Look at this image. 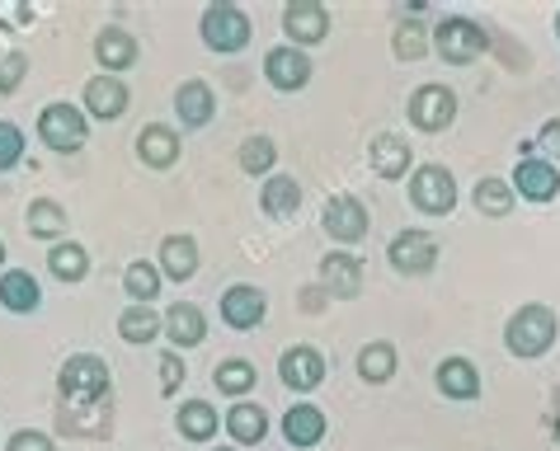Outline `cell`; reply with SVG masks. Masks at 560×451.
I'll list each match as a JSON object with an SVG mask.
<instances>
[{
	"mask_svg": "<svg viewBox=\"0 0 560 451\" xmlns=\"http://www.w3.org/2000/svg\"><path fill=\"white\" fill-rule=\"evenodd\" d=\"M560 339V316L547 306V301H527L509 316L504 324V344L513 357H523V363H533V357H547L551 344Z\"/></svg>",
	"mask_w": 560,
	"mask_h": 451,
	"instance_id": "1",
	"label": "cell"
},
{
	"mask_svg": "<svg viewBox=\"0 0 560 451\" xmlns=\"http://www.w3.org/2000/svg\"><path fill=\"white\" fill-rule=\"evenodd\" d=\"M57 391H61V404H108V395H114L108 363L95 353H71L57 371Z\"/></svg>",
	"mask_w": 560,
	"mask_h": 451,
	"instance_id": "2",
	"label": "cell"
},
{
	"mask_svg": "<svg viewBox=\"0 0 560 451\" xmlns=\"http://www.w3.org/2000/svg\"><path fill=\"white\" fill-rule=\"evenodd\" d=\"M38 142L48 146V151H57V155H75V151L90 142V118H85V108L71 104V99L43 104V114H38Z\"/></svg>",
	"mask_w": 560,
	"mask_h": 451,
	"instance_id": "3",
	"label": "cell"
},
{
	"mask_svg": "<svg viewBox=\"0 0 560 451\" xmlns=\"http://www.w3.org/2000/svg\"><path fill=\"white\" fill-rule=\"evenodd\" d=\"M198 38H203L208 52L231 57V52H245V48H250L255 24H250V14H245L241 5H208L203 20H198Z\"/></svg>",
	"mask_w": 560,
	"mask_h": 451,
	"instance_id": "4",
	"label": "cell"
},
{
	"mask_svg": "<svg viewBox=\"0 0 560 451\" xmlns=\"http://www.w3.org/2000/svg\"><path fill=\"white\" fill-rule=\"evenodd\" d=\"M486 48H490L486 28L476 20H466V14H447V20H439V28H433V52H439L447 67H471Z\"/></svg>",
	"mask_w": 560,
	"mask_h": 451,
	"instance_id": "5",
	"label": "cell"
},
{
	"mask_svg": "<svg viewBox=\"0 0 560 451\" xmlns=\"http://www.w3.org/2000/svg\"><path fill=\"white\" fill-rule=\"evenodd\" d=\"M410 202L424 216H447V212L457 207V179H453V169L439 165V161L419 165L415 175H410Z\"/></svg>",
	"mask_w": 560,
	"mask_h": 451,
	"instance_id": "6",
	"label": "cell"
},
{
	"mask_svg": "<svg viewBox=\"0 0 560 451\" xmlns=\"http://www.w3.org/2000/svg\"><path fill=\"white\" fill-rule=\"evenodd\" d=\"M406 114H410V128L415 132H447L457 122V95L447 85H419L410 104H406Z\"/></svg>",
	"mask_w": 560,
	"mask_h": 451,
	"instance_id": "7",
	"label": "cell"
},
{
	"mask_svg": "<svg viewBox=\"0 0 560 451\" xmlns=\"http://www.w3.org/2000/svg\"><path fill=\"white\" fill-rule=\"evenodd\" d=\"M386 263L406 277H424V273L439 269V240L419 226H406L392 245H386Z\"/></svg>",
	"mask_w": 560,
	"mask_h": 451,
	"instance_id": "8",
	"label": "cell"
},
{
	"mask_svg": "<svg viewBox=\"0 0 560 451\" xmlns=\"http://www.w3.org/2000/svg\"><path fill=\"white\" fill-rule=\"evenodd\" d=\"M509 183L523 202H537L541 207V202H551L560 193V169H556V161H547V155H533V146H523Z\"/></svg>",
	"mask_w": 560,
	"mask_h": 451,
	"instance_id": "9",
	"label": "cell"
},
{
	"mask_svg": "<svg viewBox=\"0 0 560 451\" xmlns=\"http://www.w3.org/2000/svg\"><path fill=\"white\" fill-rule=\"evenodd\" d=\"M320 226H325V236H330L335 245H358L368 236V226H372L368 202L353 198V193H335L330 202H325V212H320Z\"/></svg>",
	"mask_w": 560,
	"mask_h": 451,
	"instance_id": "10",
	"label": "cell"
},
{
	"mask_svg": "<svg viewBox=\"0 0 560 451\" xmlns=\"http://www.w3.org/2000/svg\"><path fill=\"white\" fill-rule=\"evenodd\" d=\"M264 81L283 90V95H298V90L311 85V57L302 48H292V43H278V48L264 52Z\"/></svg>",
	"mask_w": 560,
	"mask_h": 451,
	"instance_id": "11",
	"label": "cell"
},
{
	"mask_svg": "<svg viewBox=\"0 0 560 451\" xmlns=\"http://www.w3.org/2000/svg\"><path fill=\"white\" fill-rule=\"evenodd\" d=\"M264 320H269V297H264L255 283H231L222 292V324L250 334V330H259Z\"/></svg>",
	"mask_w": 560,
	"mask_h": 451,
	"instance_id": "12",
	"label": "cell"
},
{
	"mask_svg": "<svg viewBox=\"0 0 560 451\" xmlns=\"http://www.w3.org/2000/svg\"><path fill=\"white\" fill-rule=\"evenodd\" d=\"M320 292L330 301H353L363 292V259L349 250H330L320 259Z\"/></svg>",
	"mask_w": 560,
	"mask_h": 451,
	"instance_id": "13",
	"label": "cell"
},
{
	"mask_svg": "<svg viewBox=\"0 0 560 451\" xmlns=\"http://www.w3.org/2000/svg\"><path fill=\"white\" fill-rule=\"evenodd\" d=\"M128 81H118V75H90L85 81V95H81V108H85V118L90 122H114V118H122L128 114Z\"/></svg>",
	"mask_w": 560,
	"mask_h": 451,
	"instance_id": "14",
	"label": "cell"
},
{
	"mask_svg": "<svg viewBox=\"0 0 560 451\" xmlns=\"http://www.w3.org/2000/svg\"><path fill=\"white\" fill-rule=\"evenodd\" d=\"M283 34L292 48H311V43H325L330 34V10L320 0H298V5H283Z\"/></svg>",
	"mask_w": 560,
	"mask_h": 451,
	"instance_id": "15",
	"label": "cell"
},
{
	"mask_svg": "<svg viewBox=\"0 0 560 451\" xmlns=\"http://www.w3.org/2000/svg\"><path fill=\"white\" fill-rule=\"evenodd\" d=\"M278 381L298 395H311L325 381V357L316 348H306V344H292L283 357H278Z\"/></svg>",
	"mask_w": 560,
	"mask_h": 451,
	"instance_id": "16",
	"label": "cell"
},
{
	"mask_svg": "<svg viewBox=\"0 0 560 451\" xmlns=\"http://www.w3.org/2000/svg\"><path fill=\"white\" fill-rule=\"evenodd\" d=\"M410 161H415V151L410 142L400 132H377L368 142V165H372V175L386 179V183H396V179H406L410 175Z\"/></svg>",
	"mask_w": 560,
	"mask_h": 451,
	"instance_id": "17",
	"label": "cell"
},
{
	"mask_svg": "<svg viewBox=\"0 0 560 451\" xmlns=\"http://www.w3.org/2000/svg\"><path fill=\"white\" fill-rule=\"evenodd\" d=\"M137 57H142V48H137V38L128 34V28L108 24L95 34V61L104 75H122L128 67H137Z\"/></svg>",
	"mask_w": 560,
	"mask_h": 451,
	"instance_id": "18",
	"label": "cell"
},
{
	"mask_svg": "<svg viewBox=\"0 0 560 451\" xmlns=\"http://www.w3.org/2000/svg\"><path fill=\"white\" fill-rule=\"evenodd\" d=\"M325 432H330V418H325L320 404L302 400V404H292V410L283 414V438H288L292 447H302V451H306V447H320Z\"/></svg>",
	"mask_w": 560,
	"mask_h": 451,
	"instance_id": "19",
	"label": "cell"
},
{
	"mask_svg": "<svg viewBox=\"0 0 560 451\" xmlns=\"http://www.w3.org/2000/svg\"><path fill=\"white\" fill-rule=\"evenodd\" d=\"M433 381H439V391L447 400H480V391H486L480 367L471 363V357H443L439 371H433Z\"/></svg>",
	"mask_w": 560,
	"mask_h": 451,
	"instance_id": "20",
	"label": "cell"
},
{
	"mask_svg": "<svg viewBox=\"0 0 560 451\" xmlns=\"http://www.w3.org/2000/svg\"><path fill=\"white\" fill-rule=\"evenodd\" d=\"M137 161L147 169H170L179 161V132L170 128V122H147V128L137 132Z\"/></svg>",
	"mask_w": 560,
	"mask_h": 451,
	"instance_id": "21",
	"label": "cell"
},
{
	"mask_svg": "<svg viewBox=\"0 0 560 451\" xmlns=\"http://www.w3.org/2000/svg\"><path fill=\"white\" fill-rule=\"evenodd\" d=\"M222 424L231 432V447H259L269 438V414H264V404H255V400H236Z\"/></svg>",
	"mask_w": 560,
	"mask_h": 451,
	"instance_id": "22",
	"label": "cell"
},
{
	"mask_svg": "<svg viewBox=\"0 0 560 451\" xmlns=\"http://www.w3.org/2000/svg\"><path fill=\"white\" fill-rule=\"evenodd\" d=\"M175 114H179V122H184L189 132L208 128V122L217 118V95H212V85H208V81H184V85L175 90Z\"/></svg>",
	"mask_w": 560,
	"mask_h": 451,
	"instance_id": "23",
	"label": "cell"
},
{
	"mask_svg": "<svg viewBox=\"0 0 560 451\" xmlns=\"http://www.w3.org/2000/svg\"><path fill=\"white\" fill-rule=\"evenodd\" d=\"M155 263H161V273L170 277V283H189V277L198 273V240L184 236V230H175V236L161 240V254H155Z\"/></svg>",
	"mask_w": 560,
	"mask_h": 451,
	"instance_id": "24",
	"label": "cell"
},
{
	"mask_svg": "<svg viewBox=\"0 0 560 451\" xmlns=\"http://www.w3.org/2000/svg\"><path fill=\"white\" fill-rule=\"evenodd\" d=\"M165 339L175 348H198L208 339V316H203V306H194V301H179V306H170L165 310Z\"/></svg>",
	"mask_w": 560,
	"mask_h": 451,
	"instance_id": "25",
	"label": "cell"
},
{
	"mask_svg": "<svg viewBox=\"0 0 560 451\" xmlns=\"http://www.w3.org/2000/svg\"><path fill=\"white\" fill-rule=\"evenodd\" d=\"M0 306L14 310V316H34V310L43 306L38 277L24 273V269H5V273H0Z\"/></svg>",
	"mask_w": 560,
	"mask_h": 451,
	"instance_id": "26",
	"label": "cell"
},
{
	"mask_svg": "<svg viewBox=\"0 0 560 451\" xmlns=\"http://www.w3.org/2000/svg\"><path fill=\"white\" fill-rule=\"evenodd\" d=\"M161 334H165V316H155V306H137V301L122 306V316H118V339H122V344L147 348Z\"/></svg>",
	"mask_w": 560,
	"mask_h": 451,
	"instance_id": "27",
	"label": "cell"
},
{
	"mask_svg": "<svg viewBox=\"0 0 560 451\" xmlns=\"http://www.w3.org/2000/svg\"><path fill=\"white\" fill-rule=\"evenodd\" d=\"M259 207L264 216H273V222H288V216H298L302 207V183L292 175H269L259 189Z\"/></svg>",
	"mask_w": 560,
	"mask_h": 451,
	"instance_id": "28",
	"label": "cell"
},
{
	"mask_svg": "<svg viewBox=\"0 0 560 451\" xmlns=\"http://www.w3.org/2000/svg\"><path fill=\"white\" fill-rule=\"evenodd\" d=\"M175 428L184 442H212L217 428H222V414L212 410V400H184L175 414Z\"/></svg>",
	"mask_w": 560,
	"mask_h": 451,
	"instance_id": "29",
	"label": "cell"
},
{
	"mask_svg": "<svg viewBox=\"0 0 560 451\" xmlns=\"http://www.w3.org/2000/svg\"><path fill=\"white\" fill-rule=\"evenodd\" d=\"M161 287H165V273H161V263H151V259H132L128 269H122V292L137 301V306H151L155 297H161Z\"/></svg>",
	"mask_w": 560,
	"mask_h": 451,
	"instance_id": "30",
	"label": "cell"
},
{
	"mask_svg": "<svg viewBox=\"0 0 560 451\" xmlns=\"http://www.w3.org/2000/svg\"><path fill=\"white\" fill-rule=\"evenodd\" d=\"M255 381H259V371H255L250 357H226V363L212 367V385L222 395H231V400H245L255 391Z\"/></svg>",
	"mask_w": 560,
	"mask_h": 451,
	"instance_id": "31",
	"label": "cell"
},
{
	"mask_svg": "<svg viewBox=\"0 0 560 451\" xmlns=\"http://www.w3.org/2000/svg\"><path fill=\"white\" fill-rule=\"evenodd\" d=\"M358 377L368 385H386L396 377V344H386V339H372V344L358 348Z\"/></svg>",
	"mask_w": 560,
	"mask_h": 451,
	"instance_id": "32",
	"label": "cell"
},
{
	"mask_svg": "<svg viewBox=\"0 0 560 451\" xmlns=\"http://www.w3.org/2000/svg\"><path fill=\"white\" fill-rule=\"evenodd\" d=\"M28 236L48 240V245H61V236H67V207L52 198H38L34 207H28Z\"/></svg>",
	"mask_w": 560,
	"mask_h": 451,
	"instance_id": "33",
	"label": "cell"
},
{
	"mask_svg": "<svg viewBox=\"0 0 560 451\" xmlns=\"http://www.w3.org/2000/svg\"><path fill=\"white\" fill-rule=\"evenodd\" d=\"M48 269H52L57 283H81V277L90 273V250L75 245V240H61L48 250Z\"/></svg>",
	"mask_w": 560,
	"mask_h": 451,
	"instance_id": "34",
	"label": "cell"
},
{
	"mask_svg": "<svg viewBox=\"0 0 560 451\" xmlns=\"http://www.w3.org/2000/svg\"><path fill=\"white\" fill-rule=\"evenodd\" d=\"M471 202H476V212L480 216H509L513 212V202H518V193H513V183L509 179H480L476 189H471Z\"/></svg>",
	"mask_w": 560,
	"mask_h": 451,
	"instance_id": "35",
	"label": "cell"
},
{
	"mask_svg": "<svg viewBox=\"0 0 560 451\" xmlns=\"http://www.w3.org/2000/svg\"><path fill=\"white\" fill-rule=\"evenodd\" d=\"M273 165H278V142H273V137H245V142H241V169H245V175H264V179H269Z\"/></svg>",
	"mask_w": 560,
	"mask_h": 451,
	"instance_id": "36",
	"label": "cell"
},
{
	"mask_svg": "<svg viewBox=\"0 0 560 451\" xmlns=\"http://www.w3.org/2000/svg\"><path fill=\"white\" fill-rule=\"evenodd\" d=\"M20 161H24V128L0 118V175H10Z\"/></svg>",
	"mask_w": 560,
	"mask_h": 451,
	"instance_id": "37",
	"label": "cell"
},
{
	"mask_svg": "<svg viewBox=\"0 0 560 451\" xmlns=\"http://www.w3.org/2000/svg\"><path fill=\"white\" fill-rule=\"evenodd\" d=\"M424 52H429L424 24H400V28H396V57H400V61H419Z\"/></svg>",
	"mask_w": 560,
	"mask_h": 451,
	"instance_id": "38",
	"label": "cell"
},
{
	"mask_svg": "<svg viewBox=\"0 0 560 451\" xmlns=\"http://www.w3.org/2000/svg\"><path fill=\"white\" fill-rule=\"evenodd\" d=\"M24 75H28V57L20 48H10L5 57H0V95H14Z\"/></svg>",
	"mask_w": 560,
	"mask_h": 451,
	"instance_id": "39",
	"label": "cell"
},
{
	"mask_svg": "<svg viewBox=\"0 0 560 451\" xmlns=\"http://www.w3.org/2000/svg\"><path fill=\"white\" fill-rule=\"evenodd\" d=\"M155 371H161V395H179V385H184V357L179 353H161Z\"/></svg>",
	"mask_w": 560,
	"mask_h": 451,
	"instance_id": "40",
	"label": "cell"
},
{
	"mask_svg": "<svg viewBox=\"0 0 560 451\" xmlns=\"http://www.w3.org/2000/svg\"><path fill=\"white\" fill-rule=\"evenodd\" d=\"M5 451H57V442L48 438V432H38V428H20L5 442Z\"/></svg>",
	"mask_w": 560,
	"mask_h": 451,
	"instance_id": "41",
	"label": "cell"
},
{
	"mask_svg": "<svg viewBox=\"0 0 560 451\" xmlns=\"http://www.w3.org/2000/svg\"><path fill=\"white\" fill-rule=\"evenodd\" d=\"M537 151L547 155V161H551V155H560V118H547V122H541V132H537Z\"/></svg>",
	"mask_w": 560,
	"mask_h": 451,
	"instance_id": "42",
	"label": "cell"
},
{
	"mask_svg": "<svg viewBox=\"0 0 560 451\" xmlns=\"http://www.w3.org/2000/svg\"><path fill=\"white\" fill-rule=\"evenodd\" d=\"M302 301H306V310H325L320 301H330V297H325V292H320V287H311V292H306V297H302Z\"/></svg>",
	"mask_w": 560,
	"mask_h": 451,
	"instance_id": "43",
	"label": "cell"
},
{
	"mask_svg": "<svg viewBox=\"0 0 560 451\" xmlns=\"http://www.w3.org/2000/svg\"><path fill=\"white\" fill-rule=\"evenodd\" d=\"M0 269H5V240H0Z\"/></svg>",
	"mask_w": 560,
	"mask_h": 451,
	"instance_id": "44",
	"label": "cell"
},
{
	"mask_svg": "<svg viewBox=\"0 0 560 451\" xmlns=\"http://www.w3.org/2000/svg\"><path fill=\"white\" fill-rule=\"evenodd\" d=\"M212 451H241V447H212Z\"/></svg>",
	"mask_w": 560,
	"mask_h": 451,
	"instance_id": "45",
	"label": "cell"
},
{
	"mask_svg": "<svg viewBox=\"0 0 560 451\" xmlns=\"http://www.w3.org/2000/svg\"><path fill=\"white\" fill-rule=\"evenodd\" d=\"M556 38H560V14H556Z\"/></svg>",
	"mask_w": 560,
	"mask_h": 451,
	"instance_id": "46",
	"label": "cell"
},
{
	"mask_svg": "<svg viewBox=\"0 0 560 451\" xmlns=\"http://www.w3.org/2000/svg\"><path fill=\"white\" fill-rule=\"evenodd\" d=\"M556 442H560V418H556Z\"/></svg>",
	"mask_w": 560,
	"mask_h": 451,
	"instance_id": "47",
	"label": "cell"
}]
</instances>
